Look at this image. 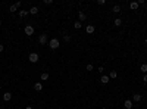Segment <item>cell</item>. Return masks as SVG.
Listing matches in <instances>:
<instances>
[{
  "label": "cell",
  "mask_w": 147,
  "mask_h": 109,
  "mask_svg": "<svg viewBox=\"0 0 147 109\" xmlns=\"http://www.w3.org/2000/svg\"><path fill=\"white\" fill-rule=\"evenodd\" d=\"M49 46H50L52 50H56V49H59V46H60V41H59V39H50Z\"/></svg>",
  "instance_id": "obj_1"
},
{
  "label": "cell",
  "mask_w": 147,
  "mask_h": 109,
  "mask_svg": "<svg viewBox=\"0 0 147 109\" xmlns=\"http://www.w3.org/2000/svg\"><path fill=\"white\" fill-rule=\"evenodd\" d=\"M38 59H40V54L35 53V52L30 53V56H28V61H30L31 63H37V62H38Z\"/></svg>",
  "instance_id": "obj_2"
},
{
  "label": "cell",
  "mask_w": 147,
  "mask_h": 109,
  "mask_svg": "<svg viewBox=\"0 0 147 109\" xmlns=\"http://www.w3.org/2000/svg\"><path fill=\"white\" fill-rule=\"evenodd\" d=\"M24 32H25V35H32V34H34V27H32V25H26L25 27V28H24Z\"/></svg>",
  "instance_id": "obj_3"
},
{
  "label": "cell",
  "mask_w": 147,
  "mask_h": 109,
  "mask_svg": "<svg viewBox=\"0 0 147 109\" xmlns=\"http://www.w3.org/2000/svg\"><path fill=\"white\" fill-rule=\"evenodd\" d=\"M47 40H49L47 34H40V35H38V44H46Z\"/></svg>",
  "instance_id": "obj_4"
},
{
  "label": "cell",
  "mask_w": 147,
  "mask_h": 109,
  "mask_svg": "<svg viewBox=\"0 0 147 109\" xmlns=\"http://www.w3.org/2000/svg\"><path fill=\"white\" fill-rule=\"evenodd\" d=\"M124 108L125 109H132V100L131 99H127L124 102Z\"/></svg>",
  "instance_id": "obj_5"
},
{
  "label": "cell",
  "mask_w": 147,
  "mask_h": 109,
  "mask_svg": "<svg viewBox=\"0 0 147 109\" xmlns=\"http://www.w3.org/2000/svg\"><path fill=\"white\" fill-rule=\"evenodd\" d=\"M141 99H143V96H141L140 93H134L131 100H132V102H141Z\"/></svg>",
  "instance_id": "obj_6"
},
{
  "label": "cell",
  "mask_w": 147,
  "mask_h": 109,
  "mask_svg": "<svg viewBox=\"0 0 147 109\" xmlns=\"http://www.w3.org/2000/svg\"><path fill=\"white\" fill-rule=\"evenodd\" d=\"M78 18H79V22H83V21L87 19V13L83 12V10H79V12H78Z\"/></svg>",
  "instance_id": "obj_7"
},
{
  "label": "cell",
  "mask_w": 147,
  "mask_h": 109,
  "mask_svg": "<svg viewBox=\"0 0 147 109\" xmlns=\"http://www.w3.org/2000/svg\"><path fill=\"white\" fill-rule=\"evenodd\" d=\"M94 30H96V28H94V25H91V24L85 27V32H87V34H93Z\"/></svg>",
  "instance_id": "obj_8"
},
{
  "label": "cell",
  "mask_w": 147,
  "mask_h": 109,
  "mask_svg": "<svg viewBox=\"0 0 147 109\" xmlns=\"http://www.w3.org/2000/svg\"><path fill=\"white\" fill-rule=\"evenodd\" d=\"M138 6H140L138 2H131V3H129V9H131V10H137Z\"/></svg>",
  "instance_id": "obj_9"
},
{
  "label": "cell",
  "mask_w": 147,
  "mask_h": 109,
  "mask_svg": "<svg viewBox=\"0 0 147 109\" xmlns=\"http://www.w3.org/2000/svg\"><path fill=\"white\" fill-rule=\"evenodd\" d=\"M109 80H110V78H109V75H102L100 83H102V84H107V83H109Z\"/></svg>",
  "instance_id": "obj_10"
},
{
  "label": "cell",
  "mask_w": 147,
  "mask_h": 109,
  "mask_svg": "<svg viewBox=\"0 0 147 109\" xmlns=\"http://www.w3.org/2000/svg\"><path fill=\"white\" fill-rule=\"evenodd\" d=\"M10 99H12V94H10L9 91H6V93L3 94V100H4V102H9Z\"/></svg>",
  "instance_id": "obj_11"
},
{
  "label": "cell",
  "mask_w": 147,
  "mask_h": 109,
  "mask_svg": "<svg viewBox=\"0 0 147 109\" xmlns=\"http://www.w3.org/2000/svg\"><path fill=\"white\" fill-rule=\"evenodd\" d=\"M74 28H75V30H81V28H83V22L75 21V22H74Z\"/></svg>",
  "instance_id": "obj_12"
},
{
  "label": "cell",
  "mask_w": 147,
  "mask_h": 109,
  "mask_svg": "<svg viewBox=\"0 0 147 109\" xmlns=\"http://www.w3.org/2000/svg\"><path fill=\"white\" fill-rule=\"evenodd\" d=\"M34 90H35V91H41V90H43V84H41V83H35V84H34Z\"/></svg>",
  "instance_id": "obj_13"
},
{
  "label": "cell",
  "mask_w": 147,
  "mask_h": 109,
  "mask_svg": "<svg viewBox=\"0 0 147 109\" xmlns=\"http://www.w3.org/2000/svg\"><path fill=\"white\" fill-rule=\"evenodd\" d=\"M28 12H30L31 15H37V13H38V8H37V6H32V8L28 10Z\"/></svg>",
  "instance_id": "obj_14"
},
{
  "label": "cell",
  "mask_w": 147,
  "mask_h": 109,
  "mask_svg": "<svg viewBox=\"0 0 147 109\" xmlns=\"http://www.w3.org/2000/svg\"><path fill=\"white\" fill-rule=\"evenodd\" d=\"M112 12L113 13H119V12H121V6H119V4H115V6L112 8Z\"/></svg>",
  "instance_id": "obj_15"
},
{
  "label": "cell",
  "mask_w": 147,
  "mask_h": 109,
  "mask_svg": "<svg viewBox=\"0 0 147 109\" xmlns=\"http://www.w3.org/2000/svg\"><path fill=\"white\" fill-rule=\"evenodd\" d=\"M140 71H141L143 74H147V63H143V65H141V66H140Z\"/></svg>",
  "instance_id": "obj_16"
},
{
  "label": "cell",
  "mask_w": 147,
  "mask_h": 109,
  "mask_svg": "<svg viewBox=\"0 0 147 109\" xmlns=\"http://www.w3.org/2000/svg\"><path fill=\"white\" fill-rule=\"evenodd\" d=\"M30 12H26V10H19V16L21 18H25V16H28Z\"/></svg>",
  "instance_id": "obj_17"
},
{
  "label": "cell",
  "mask_w": 147,
  "mask_h": 109,
  "mask_svg": "<svg viewBox=\"0 0 147 109\" xmlns=\"http://www.w3.org/2000/svg\"><path fill=\"white\" fill-rule=\"evenodd\" d=\"M116 77H118L116 71H110V72H109V78H116Z\"/></svg>",
  "instance_id": "obj_18"
},
{
  "label": "cell",
  "mask_w": 147,
  "mask_h": 109,
  "mask_svg": "<svg viewBox=\"0 0 147 109\" xmlns=\"http://www.w3.org/2000/svg\"><path fill=\"white\" fill-rule=\"evenodd\" d=\"M63 41L65 43H69L71 41V35L69 34H63Z\"/></svg>",
  "instance_id": "obj_19"
},
{
  "label": "cell",
  "mask_w": 147,
  "mask_h": 109,
  "mask_svg": "<svg viewBox=\"0 0 147 109\" xmlns=\"http://www.w3.org/2000/svg\"><path fill=\"white\" fill-rule=\"evenodd\" d=\"M41 80H43V81L49 80V72H43V74H41Z\"/></svg>",
  "instance_id": "obj_20"
},
{
  "label": "cell",
  "mask_w": 147,
  "mask_h": 109,
  "mask_svg": "<svg viewBox=\"0 0 147 109\" xmlns=\"http://www.w3.org/2000/svg\"><path fill=\"white\" fill-rule=\"evenodd\" d=\"M85 69H87V71H93V69H94L93 63H87V65H85Z\"/></svg>",
  "instance_id": "obj_21"
},
{
  "label": "cell",
  "mask_w": 147,
  "mask_h": 109,
  "mask_svg": "<svg viewBox=\"0 0 147 109\" xmlns=\"http://www.w3.org/2000/svg\"><path fill=\"white\" fill-rule=\"evenodd\" d=\"M115 25H116V27H121V25H122V19L116 18V19H115Z\"/></svg>",
  "instance_id": "obj_22"
},
{
  "label": "cell",
  "mask_w": 147,
  "mask_h": 109,
  "mask_svg": "<svg viewBox=\"0 0 147 109\" xmlns=\"http://www.w3.org/2000/svg\"><path fill=\"white\" fill-rule=\"evenodd\" d=\"M9 10L10 12H16V10H18V6H16V4H12V6L9 8Z\"/></svg>",
  "instance_id": "obj_23"
},
{
  "label": "cell",
  "mask_w": 147,
  "mask_h": 109,
  "mask_svg": "<svg viewBox=\"0 0 147 109\" xmlns=\"http://www.w3.org/2000/svg\"><path fill=\"white\" fill-rule=\"evenodd\" d=\"M97 4H100V6H103V4H106V0H97Z\"/></svg>",
  "instance_id": "obj_24"
},
{
  "label": "cell",
  "mask_w": 147,
  "mask_h": 109,
  "mask_svg": "<svg viewBox=\"0 0 147 109\" xmlns=\"http://www.w3.org/2000/svg\"><path fill=\"white\" fill-rule=\"evenodd\" d=\"M44 4H53V0H44Z\"/></svg>",
  "instance_id": "obj_25"
},
{
  "label": "cell",
  "mask_w": 147,
  "mask_h": 109,
  "mask_svg": "<svg viewBox=\"0 0 147 109\" xmlns=\"http://www.w3.org/2000/svg\"><path fill=\"white\" fill-rule=\"evenodd\" d=\"M143 81H144V83H147V74L143 75Z\"/></svg>",
  "instance_id": "obj_26"
},
{
  "label": "cell",
  "mask_w": 147,
  "mask_h": 109,
  "mask_svg": "<svg viewBox=\"0 0 147 109\" xmlns=\"http://www.w3.org/2000/svg\"><path fill=\"white\" fill-rule=\"evenodd\" d=\"M4 50V47H3V44H2V43H0V53H2Z\"/></svg>",
  "instance_id": "obj_27"
},
{
  "label": "cell",
  "mask_w": 147,
  "mask_h": 109,
  "mask_svg": "<svg viewBox=\"0 0 147 109\" xmlns=\"http://www.w3.org/2000/svg\"><path fill=\"white\" fill-rule=\"evenodd\" d=\"M25 109H34L32 106H25Z\"/></svg>",
  "instance_id": "obj_28"
},
{
  "label": "cell",
  "mask_w": 147,
  "mask_h": 109,
  "mask_svg": "<svg viewBox=\"0 0 147 109\" xmlns=\"http://www.w3.org/2000/svg\"><path fill=\"white\" fill-rule=\"evenodd\" d=\"M144 46H146V47H147V39H146V40H144Z\"/></svg>",
  "instance_id": "obj_29"
},
{
  "label": "cell",
  "mask_w": 147,
  "mask_h": 109,
  "mask_svg": "<svg viewBox=\"0 0 147 109\" xmlns=\"http://www.w3.org/2000/svg\"><path fill=\"white\" fill-rule=\"evenodd\" d=\"M0 27H2V21H0Z\"/></svg>",
  "instance_id": "obj_30"
},
{
  "label": "cell",
  "mask_w": 147,
  "mask_h": 109,
  "mask_svg": "<svg viewBox=\"0 0 147 109\" xmlns=\"http://www.w3.org/2000/svg\"><path fill=\"white\" fill-rule=\"evenodd\" d=\"M102 109H106V108H102Z\"/></svg>",
  "instance_id": "obj_31"
}]
</instances>
